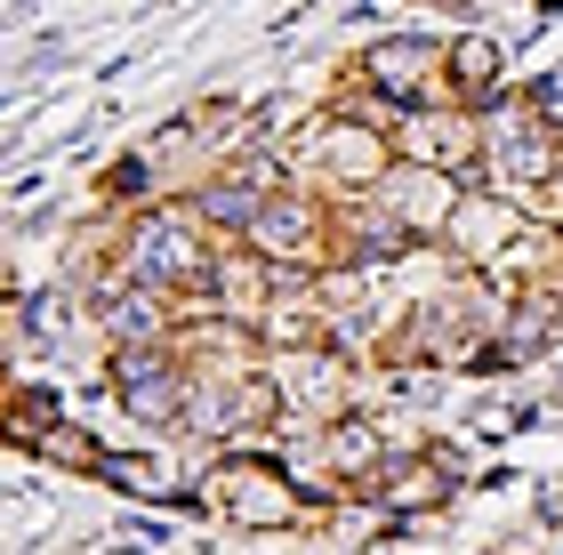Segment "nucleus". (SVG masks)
I'll use <instances>...</instances> for the list:
<instances>
[{"mask_svg": "<svg viewBox=\"0 0 563 555\" xmlns=\"http://www.w3.org/2000/svg\"><path fill=\"white\" fill-rule=\"evenodd\" d=\"M194 499L210 515H225L234 532H290V523H306V499L290 475H282V459H266V451H225V459L194 484Z\"/></svg>", "mask_w": 563, "mask_h": 555, "instance_id": "obj_1", "label": "nucleus"}, {"mask_svg": "<svg viewBox=\"0 0 563 555\" xmlns=\"http://www.w3.org/2000/svg\"><path fill=\"white\" fill-rule=\"evenodd\" d=\"M555 169H563V130L531 113V97H507V106L483 121V178H499L531 210V193H548Z\"/></svg>", "mask_w": 563, "mask_h": 555, "instance_id": "obj_2", "label": "nucleus"}, {"mask_svg": "<svg viewBox=\"0 0 563 555\" xmlns=\"http://www.w3.org/2000/svg\"><path fill=\"white\" fill-rule=\"evenodd\" d=\"M354 81L371 97H387L395 113H434L451 106V41H427V33H387L354 57Z\"/></svg>", "mask_w": 563, "mask_h": 555, "instance_id": "obj_3", "label": "nucleus"}, {"mask_svg": "<svg viewBox=\"0 0 563 555\" xmlns=\"http://www.w3.org/2000/svg\"><path fill=\"white\" fill-rule=\"evenodd\" d=\"M106 378H113V395H121V411H130L137 426H177V411H186V355H177L169 338H153V346H113V363H106Z\"/></svg>", "mask_w": 563, "mask_h": 555, "instance_id": "obj_4", "label": "nucleus"}, {"mask_svg": "<svg viewBox=\"0 0 563 555\" xmlns=\"http://www.w3.org/2000/svg\"><path fill=\"white\" fill-rule=\"evenodd\" d=\"M371 499L387 515H443L451 499H459V459H451V443H427V451H395L387 467H378V484Z\"/></svg>", "mask_w": 563, "mask_h": 555, "instance_id": "obj_5", "label": "nucleus"}, {"mask_svg": "<svg viewBox=\"0 0 563 555\" xmlns=\"http://www.w3.org/2000/svg\"><path fill=\"white\" fill-rule=\"evenodd\" d=\"M531 225V210L516 193H475V186H459V201H451V225H443V249L451 258H467L475 274H492L499 266V249L516 242Z\"/></svg>", "mask_w": 563, "mask_h": 555, "instance_id": "obj_6", "label": "nucleus"}, {"mask_svg": "<svg viewBox=\"0 0 563 555\" xmlns=\"http://www.w3.org/2000/svg\"><path fill=\"white\" fill-rule=\"evenodd\" d=\"M371 193L402 218V234H411V242H443L451 201H459V178H443V169H427V162H402V154H395V169H387V178H378Z\"/></svg>", "mask_w": 563, "mask_h": 555, "instance_id": "obj_7", "label": "nucleus"}, {"mask_svg": "<svg viewBox=\"0 0 563 555\" xmlns=\"http://www.w3.org/2000/svg\"><path fill=\"white\" fill-rule=\"evenodd\" d=\"M499 81H507V48L492 33H459L451 41V106H499Z\"/></svg>", "mask_w": 563, "mask_h": 555, "instance_id": "obj_8", "label": "nucleus"}, {"mask_svg": "<svg viewBox=\"0 0 563 555\" xmlns=\"http://www.w3.org/2000/svg\"><path fill=\"white\" fill-rule=\"evenodd\" d=\"M97 484L130 491V499H145V508H162V499H177L169 467H162V459H130V451H106V459H97Z\"/></svg>", "mask_w": 563, "mask_h": 555, "instance_id": "obj_9", "label": "nucleus"}, {"mask_svg": "<svg viewBox=\"0 0 563 555\" xmlns=\"http://www.w3.org/2000/svg\"><path fill=\"white\" fill-rule=\"evenodd\" d=\"M33 451L48 467H73V475H97V459H106V443L89 435V426H73V419H48L41 435H33Z\"/></svg>", "mask_w": 563, "mask_h": 555, "instance_id": "obj_10", "label": "nucleus"}, {"mask_svg": "<svg viewBox=\"0 0 563 555\" xmlns=\"http://www.w3.org/2000/svg\"><path fill=\"white\" fill-rule=\"evenodd\" d=\"M16 331H24V298H16V290H0V346H9Z\"/></svg>", "mask_w": 563, "mask_h": 555, "instance_id": "obj_11", "label": "nucleus"}]
</instances>
